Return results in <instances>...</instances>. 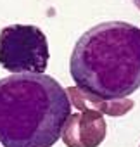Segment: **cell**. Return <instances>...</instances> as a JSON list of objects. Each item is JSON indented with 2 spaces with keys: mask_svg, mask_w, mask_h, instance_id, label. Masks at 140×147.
I'll use <instances>...</instances> for the list:
<instances>
[{
  "mask_svg": "<svg viewBox=\"0 0 140 147\" xmlns=\"http://www.w3.org/2000/svg\"><path fill=\"white\" fill-rule=\"evenodd\" d=\"M69 73L92 95L126 99L140 88V28L125 21L90 28L75 43Z\"/></svg>",
  "mask_w": 140,
  "mask_h": 147,
  "instance_id": "cell-1",
  "label": "cell"
},
{
  "mask_svg": "<svg viewBox=\"0 0 140 147\" xmlns=\"http://www.w3.org/2000/svg\"><path fill=\"white\" fill-rule=\"evenodd\" d=\"M62 85L48 75L0 78V144L4 147H52L71 114Z\"/></svg>",
  "mask_w": 140,
  "mask_h": 147,
  "instance_id": "cell-2",
  "label": "cell"
},
{
  "mask_svg": "<svg viewBox=\"0 0 140 147\" xmlns=\"http://www.w3.org/2000/svg\"><path fill=\"white\" fill-rule=\"evenodd\" d=\"M45 33L33 24H11L0 31V66L12 75H43L48 64Z\"/></svg>",
  "mask_w": 140,
  "mask_h": 147,
  "instance_id": "cell-3",
  "label": "cell"
},
{
  "mask_svg": "<svg viewBox=\"0 0 140 147\" xmlns=\"http://www.w3.org/2000/svg\"><path fill=\"white\" fill-rule=\"evenodd\" d=\"M107 125L100 113L81 111L69 114L61 138L66 147H99L106 138Z\"/></svg>",
  "mask_w": 140,
  "mask_h": 147,
  "instance_id": "cell-4",
  "label": "cell"
},
{
  "mask_svg": "<svg viewBox=\"0 0 140 147\" xmlns=\"http://www.w3.org/2000/svg\"><path fill=\"white\" fill-rule=\"evenodd\" d=\"M66 94L69 97L73 107L80 109V111H97L100 114H107V116H123L126 113H130L133 109V100L131 99H102L97 95H92L78 87H67Z\"/></svg>",
  "mask_w": 140,
  "mask_h": 147,
  "instance_id": "cell-5",
  "label": "cell"
},
{
  "mask_svg": "<svg viewBox=\"0 0 140 147\" xmlns=\"http://www.w3.org/2000/svg\"><path fill=\"white\" fill-rule=\"evenodd\" d=\"M131 2H133V5H135L138 11H140V0H131Z\"/></svg>",
  "mask_w": 140,
  "mask_h": 147,
  "instance_id": "cell-6",
  "label": "cell"
}]
</instances>
